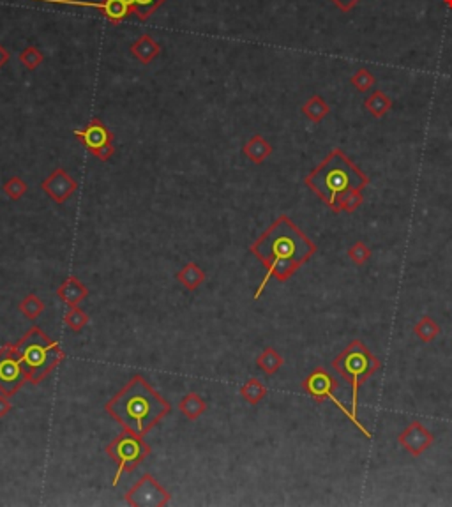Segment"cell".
Here are the masks:
<instances>
[{
    "instance_id": "cb8c5ba5",
    "label": "cell",
    "mask_w": 452,
    "mask_h": 507,
    "mask_svg": "<svg viewBox=\"0 0 452 507\" xmlns=\"http://www.w3.org/2000/svg\"><path fill=\"white\" fill-rule=\"evenodd\" d=\"M89 314L80 306H69V310L64 314V323H66L73 332H82L89 326Z\"/></svg>"
},
{
    "instance_id": "7a4b0ae2",
    "label": "cell",
    "mask_w": 452,
    "mask_h": 507,
    "mask_svg": "<svg viewBox=\"0 0 452 507\" xmlns=\"http://www.w3.org/2000/svg\"><path fill=\"white\" fill-rule=\"evenodd\" d=\"M304 184L332 213L352 214L364 202L362 191L370 184V177L341 149H334L307 173Z\"/></svg>"
},
{
    "instance_id": "e0dca14e",
    "label": "cell",
    "mask_w": 452,
    "mask_h": 507,
    "mask_svg": "<svg viewBox=\"0 0 452 507\" xmlns=\"http://www.w3.org/2000/svg\"><path fill=\"white\" fill-rule=\"evenodd\" d=\"M364 108L373 115L374 118H381L383 115L389 114V110L392 108V99L381 91H374L364 99Z\"/></svg>"
},
{
    "instance_id": "6da1fadb",
    "label": "cell",
    "mask_w": 452,
    "mask_h": 507,
    "mask_svg": "<svg viewBox=\"0 0 452 507\" xmlns=\"http://www.w3.org/2000/svg\"><path fill=\"white\" fill-rule=\"evenodd\" d=\"M249 251L267 269L258 290L255 292V301H258L267 287L269 279L275 278L281 283L288 281L311 256L315 255L316 244L309 237L304 235L302 230L287 214H281L251 244Z\"/></svg>"
},
{
    "instance_id": "5b68a950",
    "label": "cell",
    "mask_w": 452,
    "mask_h": 507,
    "mask_svg": "<svg viewBox=\"0 0 452 507\" xmlns=\"http://www.w3.org/2000/svg\"><path fill=\"white\" fill-rule=\"evenodd\" d=\"M380 359L368 348L361 339H354L332 359V368L341 378L350 384L352 389V412L355 416L359 407V391L368 378L373 377L380 370Z\"/></svg>"
},
{
    "instance_id": "4dcf8cb0",
    "label": "cell",
    "mask_w": 452,
    "mask_h": 507,
    "mask_svg": "<svg viewBox=\"0 0 452 507\" xmlns=\"http://www.w3.org/2000/svg\"><path fill=\"white\" fill-rule=\"evenodd\" d=\"M330 2H332V4H334L339 11L350 12L352 9L357 8L361 0H330Z\"/></svg>"
},
{
    "instance_id": "277c9868",
    "label": "cell",
    "mask_w": 452,
    "mask_h": 507,
    "mask_svg": "<svg viewBox=\"0 0 452 507\" xmlns=\"http://www.w3.org/2000/svg\"><path fill=\"white\" fill-rule=\"evenodd\" d=\"M15 348L24 364L27 380L34 386L41 384L66 359L60 343L44 335V330L37 326L28 329L21 339L15 343Z\"/></svg>"
},
{
    "instance_id": "30bf717a",
    "label": "cell",
    "mask_w": 452,
    "mask_h": 507,
    "mask_svg": "<svg viewBox=\"0 0 452 507\" xmlns=\"http://www.w3.org/2000/svg\"><path fill=\"white\" fill-rule=\"evenodd\" d=\"M126 502L133 507H163L170 504L172 495L168 490L156 481V477L145 474L140 477L136 484L126 493Z\"/></svg>"
},
{
    "instance_id": "4fadbf2b",
    "label": "cell",
    "mask_w": 452,
    "mask_h": 507,
    "mask_svg": "<svg viewBox=\"0 0 452 507\" xmlns=\"http://www.w3.org/2000/svg\"><path fill=\"white\" fill-rule=\"evenodd\" d=\"M41 188H43L44 193L55 202V204H64L67 198H71V195L75 193L78 184H76L75 179L66 170L57 168L44 179Z\"/></svg>"
},
{
    "instance_id": "f1b7e54d",
    "label": "cell",
    "mask_w": 452,
    "mask_h": 507,
    "mask_svg": "<svg viewBox=\"0 0 452 507\" xmlns=\"http://www.w3.org/2000/svg\"><path fill=\"white\" fill-rule=\"evenodd\" d=\"M166 0H134V15L142 21H145L152 12L158 11Z\"/></svg>"
},
{
    "instance_id": "2e32d148",
    "label": "cell",
    "mask_w": 452,
    "mask_h": 507,
    "mask_svg": "<svg viewBox=\"0 0 452 507\" xmlns=\"http://www.w3.org/2000/svg\"><path fill=\"white\" fill-rule=\"evenodd\" d=\"M272 145L265 140L262 134H255L246 142V145L242 147V154L248 157L249 161H253L255 165H262V163L267 159L272 154Z\"/></svg>"
},
{
    "instance_id": "1f68e13d",
    "label": "cell",
    "mask_w": 452,
    "mask_h": 507,
    "mask_svg": "<svg viewBox=\"0 0 452 507\" xmlns=\"http://www.w3.org/2000/svg\"><path fill=\"white\" fill-rule=\"evenodd\" d=\"M9 410H11V403H9V396H6V394H2L0 396V419L4 416H8Z\"/></svg>"
},
{
    "instance_id": "5bb4252c",
    "label": "cell",
    "mask_w": 452,
    "mask_h": 507,
    "mask_svg": "<svg viewBox=\"0 0 452 507\" xmlns=\"http://www.w3.org/2000/svg\"><path fill=\"white\" fill-rule=\"evenodd\" d=\"M57 295H59V299L64 304H67V306H80V303H83L89 297V288L78 278L69 276V278H66L59 285Z\"/></svg>"
},
{
    "instance_id": "83f0119b",
    "label": "cell",
    "mask_w": 452,
    "mask_h": 507,
    "mask_svg": "<svg viewBox=\"0 0 452 507\" xmlns=\"http://www.w3.org/2000/svg\"><path fill=\"white\" fill-rule=\"evenodd\" d=\"M18 59H20V62L24 64L25 67H27L28 71H34L37 66H41V64H43L44 57L36 46L28 44V46L25 48L24 51H20V57H18Z\"/></svg>"
},
{
    "instance_id": "d6a6232c",
    "label": "cell",
    "mask_w": 452,
    "mask_h": 507,
    "mask_svg": "<svg viewBox=\"0 0 452 507\" xmlns=\"http://www.w3.org/2000/svg\"><path fill=\"white\" fill-rule=\"evenodd\" d=\"M9 57H11V55H9V51L6 50V48L2 46V44H0V67H4L6 64H8Z\"/></svg>"
},
{
    "instance_id": "7402d4cb",
    "label": "cell",
    "mask_w": 452,
    "mask_h": 507,
    "mask_svg": "<svg viewBox=\"0 0 452 507\" xmlns=\"http://www.w3.org/2000/svg\"><path fill=\"white\" fill-rule=\"evenodd\" d=\"M442 329L437 320H433L429 314L421 317V320L413 326V335L421 339L422 343H433L440 336Z\"/></svg>"
},
{
    "instance_id": "44dd1931",
    "label": "cell",
    "mask_w": 452,
    "mask_h": 507,
    "mask_svg": "<svg viewBox=\"0 0 452 507\" xmlns=\"http://www.w3.org/2000/svg\"><path fill=\"white\" fill-rule=\"evenodd\" d=\"M179 410L188 417L189 421H197L201 413H205L207 410V403L204 401V398L197 393H189L186 394L184 398L179 403Z\"/></svg>"
},
{
    "instance_id": "484cf974",
    "label": "cell",
    "mask_w": 452,
    "mask_h": 507,
    "mask_svg": "<svg viewBox=\"0 0 452 507\" xmlns=\"http://www.w3.org/2000/svg\"><path fill=\"white\" fill-rule=\"evenodd\" d=\"M371 255L373 253H371V249L368 248L364 240H355L350 248H348V258H350V262L355 267H364L370 262Z\"/></svg>"
},
{
    "instance_id": "d6986e66",
    "label": "cell",
    "mask_w": 452,
    "mask_h": 507,
    "mask_svg": "<svg viewBox=\"0 0 452 507\" xmlns=\"http://www.w3.org/2000/svg\"><path fill=\"white\" fill-rule=\"evenodd\" d=\"M177 279L181 281L182 285H184L186 290L193 292V290H197V288L205 281V272L201 271L200 265L198 264H195V262H189V264H186L184 267L177 272Z\"/></svg>"
},
{
    "instance_id": "ffe728a7",
    "label": "cell",
    "mask_w": 452,
    "mask_h": 507,
    "mask_svg": "<svg viewBox=\"0 0 452 507\" xmlns=\"http://www.w3.org/2000/svg\"><path fill=\"white\" fill-rule=\"evenodd\" d=\"M302 114L306 115V118H309L311 122L320 124V122L330 114V107L327 105V101L322 98V96L315 94L311 96V98L302 105Z\"/></svg>"
},
{
    "instance_id": "836d02e7",
    "label": "cell",
    "mask_w": 452,
    "mask_h": 507,
    "mask_svg": "<svg viewBox=\"0 0 452 507\" xmlns=\"http://www.w3.org/2000/svg\"><path fill=\"white\" fill-rule=\"evenodd\" d=\"M444 4L447 6V8L451 9V11H452V0H444Z\"/></svg>"
},
{
    "instance_id": "52a82bcc",
    "label": "cell",
    "mask_w": 452,
    "mask_h": 507,
    "mask_svg": "<svg viewBox=\"0 0 452 507\" xmlns=\"http://www.w3.org/2000/svg\"><path fill=\"white\" fill-rule=\"evenodd\" d=\"M338 386L339 382L336 380L329 371L323 370V368L313 370L302 382V389L306 391V394L311 398V400H315L316 403H323L325 400H330L336 407H338L339 412H341L343 416H345L346 419H348V421L362 433V435L368 436V438H373V433H371L368 428H364V425L361 423L359 416H355L350 409H346L345 403L334 396V391L338 389Z\"/></svg>"
},
{
    "instance_id": "3957f363",
    "label": "cell",
    "mask_w": 452,
    "mask_h": 507,
    "mask_svg": "<svg viewBox=\"0 0 452 507\" xmlns=\"http://www.w3.org/2000/svg\"><path fill=\"white\" fill-rule=\"evenodd\" d=\"M105 410L114 417L126 432L145 436L170 412L168 401L150 386L145 377L134 375L123 389L118 391Z\"/></svg>"
},
{
    "instance_id": "603a6c76",
    "label": "cell",
    "mask_w": 452,
    "mask_h": 507,
    "mask_svg": "<svg viewBox=\"0 0 452 507\" xmlns=\"http://www.w3.org/2000/svg\"><path fill=\"white\" fill-rule=\"evenodd\" d=\"M240 396L244 398L251 405H258L260 401L267 396V387L258 378H249L244 386L240 387Z\"/></svg>"
},
{
    "instance_id": "d4e9b609",
    "label": "cell",
    "mask_w": 452,
    "mask_h": 507,
    "mask_svg": "<svg viewBox=\"0 0 452 507\" xmlns=\"http://www.w3.org/2000/svg\"><path fill=\"white\" fill-rule=\"evenodd\" d=\"M18 308H20V311L24 313V317H27L28 320H36V319H39L41 314H43L44 303L39 299V297H37V295L28 294V295H25L24 299H21L20 306Z\"/></svg>"
},
{
    "instance_id": "9a60e30c",
    "label": "cell",
    "mask_w": 452,
    "mask_h": 507,
    "mask_svg": "<svg viewBox=\"0 0 452 507\" xmlns=\"http://www.w3.org/2000/svg\"><path fill=\"white\" fill-rule=\"evenodd\" d=\"M159 53H161V46L149 34H143V36H140L131 44V55L136 60H140L142 64H150Z\"/></svg>"
},
{
    "instance_id": "ac0fdd59",
    "label": "cell",
    "mask_w": 452,
    "mask_h": 507,
    "mask_svg": "<svg viewBox=\"0 0 452 507\" xmlns=\"http://www.w3.org/2000/svg\"><path fill=\"white\" fill-rule=\"evenodd\" d=\"M283 364H284L283 355L275 350V348H272V346H267V348L256 357V366H258L260 370L264 371L265 375H275L281 368H283Z\"/></svg>"
},
{
    "instance_id": "8992f818",
    "label": "cell",
    "mask_w": 452,
    "mask_h": 507,
    "mask_svg": "<svg viewBox=\"0 0 452 507\" xmlns=\"http://www.w3.org/2000/svg\"><path fill=\"white\" fill-rule=\"evenodd\" d=\"M150 445L143 441V436L124 429L107 445V454L117 463V474L114 477V486H117L123 474H129L150 454Z\"/></svg>"
},
{
    "instance_id": "ba28073f",
    "label": "cell",
    "mask_w": 452,
    "mask_h": 507,
    "mask_svg": "<svg viewBox=\"0 0 452 507\" xmlns=\"http://www.w3.org/2000/svg\"><path fill=\"white\" fill-rule=\"evenodd\" d=\"M27 373L24 370L15 345H4L0 348V393L15 396L24 387Z\"/></svg>"
},
{
    "instance_id": "4316f807",
    "label": "cell",
    "mask_w": 452,
    "mask_h": 507,
    "mask_svg": "<svg viewBox=\"0 0 452 507\" xmlns=\"http://www.w3.org/2000/svg\"><path fill=\"white\" fill-rule=\"evenodd\" d=\"M350 83L354 85L355 91L368 92L370 89H373L374 87L377 78H374L373 73L368 71V69H359V71L354 73V76L350 78Z\"/></svg>"
},
{
    "instance_id": "7c38bea8",
    "label": "cell",
    "mask_w": 452,
    "mask_h": 507,
    "mask_svg": "<svg viewBox=\"0 0 452 507\" xmlns=\"http://www.w3.org/2000/svg\"><path fill=\"white\" fill-rule=\"evenodd\" d=\"M397 442L410 456L419 458L431 447L433 442H435V435L422 423L412 421L397 435Z\"/></svg>"
},
{
    "instance_id": "8fae6325",
    "label": "cell",
    "mask_w": 452,
    "mask_h": 507,
    "mask_svg": "<svg viewBox=\"0 0 452 507\" xmlns=\"http://www.w3.org/2000/svg\"><path fill=\"white\" fill-rule=\"evenodd\" d=\"M34 2L96 8L102 12V16H105L111 25H118L123 20H126L127 16H131L134 12V9L131 8L127 2H124V0H101V2H94V0H34Z\"/></svg>"
},
{
    "instance_id": "f546056e",
    "label": "cell",
    "mask_w": 452,
    "mask_h": 507,
    "mask_svg": "<svg viewBox=\"0 0 452 507\" xmlns=\"http://www.w3.org/2000/svg\"><path fill=\"white\" fill-rule=\"evenodd\" d=\"M4 193L8 195L11 200H20L25 193L28 191V184L20 177H11L9 181L4 182Z\"/></svg>"
},
{
    "instance_id": "9c48e42d",
    "label": "cell",
    "mask_w": 452,
    "mask_h": 507,
    "mask_svg": "<svg viewBox=\"0 0 452 507\" xmlns=\"http://www.w3.org/2000/svg\"><path fill=\"white\" fill-rule=\"evenodd\" d=\"M75 136L80 138V142L87 147V150L101 161H108L114 156V134L102 124L101 118H92L87 127L75 131Z\"/></svg>"
}]
</instances>
